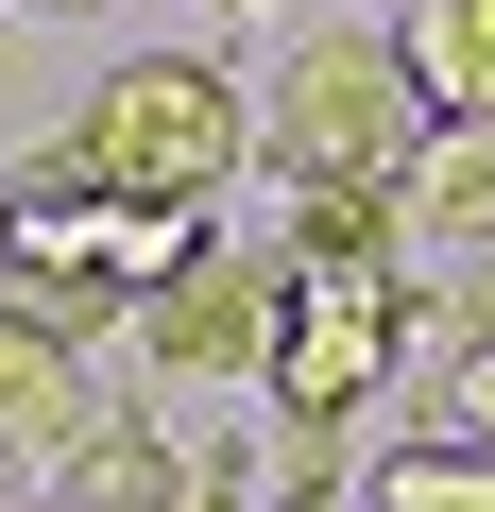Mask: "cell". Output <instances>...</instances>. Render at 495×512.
Instances as JSON below:
<instances>
[{
    "label": "cell",
    "mask_w": 495,
    "mask_h": 512,
    "mask_svg": "<svg viewBox=\"0 0 495 512\" xmlns=\"http://www.w3.org/2000/svg\"><path fill=\"white\" fill-rule=\"evenodd\" d=\"M274 427L291 444H342L376 393H393V359H410V308H427V274L410 256H274Z\"/></svg>",
    "instance_id": "cell-1"
},
{
    "label": "cell",
    "mask_w": 495,
    "mask_h": 512,
    "mask_svg": "<svg viewBox=\"0 0 495 512\" xmlns=\"http://www.w3.org/2000/svg\"><path fill=\"white\" fill-rule=\"evenodd\" d=\"M69 154H86V188H103V205H222V188H239V154H257V103H239L205 52H120V69L86 86Z\"/></svg>",
    "instance_id": "cell-2"
},
{
    "label": "cell",
    "mask_w": 495,
    "mask_h": 512,
    "mask_svg": "<svg viewBox=\"0 0 495 512\" xmlns=\"http://www.w3.org/2000/svg\"><path fill=\"white\" fill-rule=\"evenodd\" d=\"M410 69H393V35H308L291 69H274V171H291V205H325V188H359V205H393V171H410Z\"/></svg>",
    "instance_id": "cell-3"
},
{
    "label": "cell",
    "mask_w": 495,
    "mask_h": 512,
    "mask_svg": "<svg viewBox=\"0 0 495 512\" xmlns=\"http://www.w3.org/2000/svg\"><path fill=\"white\" fill-rule=\"evenodd\" d=\"M274 291H291V274H274V239H239V256L205 239L188 274L137 308V359H154V376H205V393H222V376H257V359H274Z\"/></svg>",
    "instance_id": "cell-4"
},
{
    "label": "cell",
    "mask_w": 495,
    "mask_h": 512,
    "mask_svg": "<svg viewBox=\"0 0 495 512\" xmlns=\"http://www.w3.org/2000/svg\"><path fill=\"white\" fill-rule=\"evenodd\" d=\"M393 239H410V274L495 239V120H427V137H410V171H393Z\"/></svg>",
    "instance_id": "cell-5"
},
{
    "label": "cell",
    "mask_w": 495,
    "mask_h": 512,
    "mask_svg": "<svg viewBox=\"0 0 495 512\" xmlns=\"http://www.w3.org/2000/svg\"><path fill=\"white\" fill-rule=\"evenodd\" d=\"M103 427V393H86V359L69 342H35L18 308H0V461H69Z\"/></svg>",
    "instance_id": "cell-6"
},
{
    "label": "cell",
    "mask_w": 495,
    "mask_h": 512,
    "mask_svg": "<svg viewBox=\"0 0 495 512\" xmlns=\"http://www.w3.org/2000/svg\"><path fill=\"white\" fill-rule=\"evenodd\" d=\"M393 69H410V120H495V0H410Z\"/></svg>",
    "instance_id": "cell-7"
},
{
    "label": "cell",
    "mask_w": 495,
    "mask_h": 512,
    "mask_svg": "<svg viewBox=\"0 0 495 512\" xmlns=\"http://www.w3.org/2000/svg\"><path fill=\"white\" fill-rule=\"evenodd\" d=\"M171 495H188V444H171V427L103 410V427L69 444V512H171Z\"/></svg>",
    "instance_id": "cell-8"
},
{
    "label": "cell",
    "mask_w": 495,
    "mask_h": 512,
    "mask_svg": "<svg viewBox=\"0 0 495 512\" xmlns=\"http://www.w3.org/2000/svg\"><path fill=\"white\" fill-rule=\"evenodd\" d=\"M376 512H495V461H478V444H444V427H427V444H410V461H393V478H376Z\"/></svg>",
    "instance_id": "cell-9"
},
{
    "label": "cell",
    "mask_w": 495,
    "mask_h": 512,
    "mask_svg": "<svg viewBox=\"0 0 495 512\" xmlns=\"http://www.w3.org/2000/svg\"><path fill=\"white\" fill-rule=\"evenodd\" d=\"M274 256H410V239H393V205L325 188V205H291V239H274Z\"/></svg>",
    "instance_id": "cell-10"
},
{
    "label": "cell",
    "mask_w": 495,
    "mask_h": 512,
    "mask_svg": "<svg viewBox=\"0 0 495 512\" xmlns=\"http://www.w3.org/2000/svg\"><path fill=\"white\" fill-rule=\"evenodd\" d=\"M444 444H478V461H495V342H461V359H444Z\"/></svg>",
    "instance_id": "cell-11"
},
{
    "label": "cell",
    "mask_w": 495,
    "mask_h": 512,
    "mask_svg": "<svg viewBox=\"0 0 495 512\" xmlns=\"http://www.w3.org/2000/svg\"><path fill=\"white\" fill-rule=\"evenodd\" d=\"M444 325H461V342H495V239H478V256H444Z\"/></svg>",
    "instance_id": "cell-12"
},
{
    "label": "cell",
    "mask_w": 495,
    "mask_h": 512,
    "mask_svg": "<svg viewBox=\"0 0 495 512\" xmlns=\"http://www.w3.org/2000/svg\"><path fill=\"white\" fill-rule=\"evenodd\" d=\"M171 512H239V495H222V478H205V461H188V495H171Z\"/></svg>",
    "instance_id": "cell-13"
},
{
    "label": "cell",
    "mask_w": 495,
    "mask_h": 512,
    "mask_svg": "<svg viewBox=\"0 0 495 512\" xmlns=\"http://www.w3.org/2000/svg\"><path fill=\"white\" fill-rule=\"evenodd\" d=\"M291 512H359V495H291Z\"/></svg>",
    "instance_id": "cell-14"
},
{
    "label": "cell",
    "mask_w": 495,
    "mask_h": 512,
    "mask_svg": "<svg viewBox=\"0 0 495 512\" xmlns=\"http://www.w3.org/2000/svg\"><path fill=\"white\" fill-rule=\"evenodd\" d=\"M222 18H257V0H222Z\"/></svg>",
    "instance_id": "cell-15"
},
{
    "label": "cell",
    "mask_w": 495,
    "mask_h": 512,
    "mask_svg": "<svg viewBox=\"0 0 495 512\" xmlns=\"http://www.w3.org/2000/svg\"><path fill=\"white\" fill-rule=\"evenodd\" d=\"M376 18H410V0H376Z\"/></svg>",
    "instance_id": "cell-16"
},
{
    "label": "cell",
    "mask_w": 495,
    "mask_h": 512,
    "mask_svg": "<svg viewBox=\"0 0 495 512\" xmlns=\"http://www.w3.org/2000/svg\"><path fill=\"white\" fill-rule=\"evenodd\" d=\"M35 512H69V495H35Z\"/></svg>",
    "instance_id": "cell-17"
},
{
    "label": "cell",
    "mask_w": 495,
    "mask_h": 512,
    "mask_svg": "<svg viewBox=\"0 0 495 512\" xmlns=\"http://www.w3.org/2000/svg\"><path fill=\"white\" fill-rule=\"evenodd\" d=\"M52 18H69V0H52Z\"/></svg>",
    "instance_id": "cell-18"
}]
</instances>
